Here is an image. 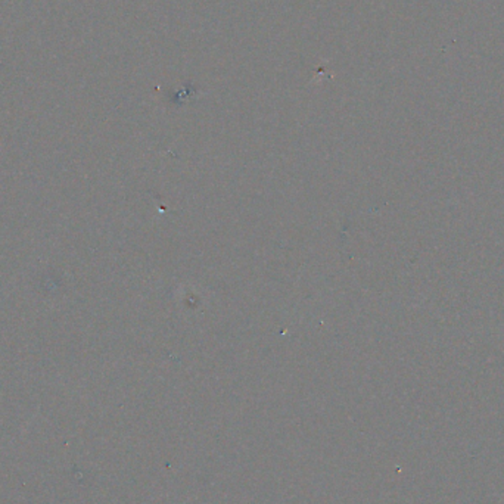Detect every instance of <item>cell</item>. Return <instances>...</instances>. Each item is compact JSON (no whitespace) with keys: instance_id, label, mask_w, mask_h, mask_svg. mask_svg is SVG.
<instances>
[]
</instances>
